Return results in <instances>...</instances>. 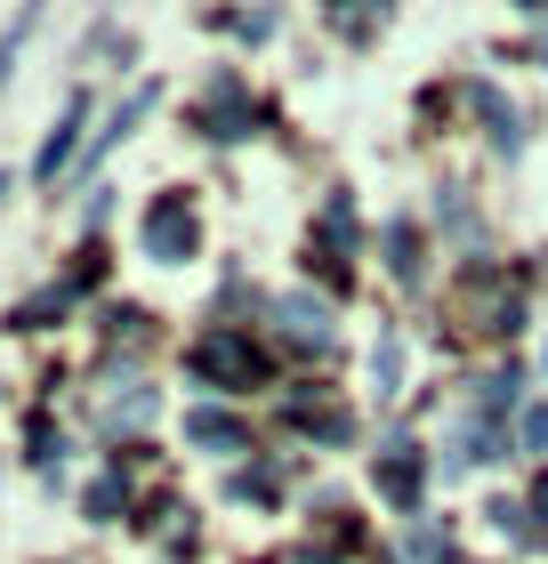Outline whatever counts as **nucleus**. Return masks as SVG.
<instances>
[{
  "label": "nucleus",
  "mask_w": 548,
  "mask_h": 564,
  "mask_svg": "<svg viewBox=\"0 0 548 564\" xmlns=\"http://www.w3.org/2000/svg\"><path fill=\"white\" fill-rule=\"evenodd\" d=\"M194 444H218V452H243V427L218 420V412H194Z\"/></svg>",
  "instance_id": "nucleus-4"
},
{
  "label": "nucleus",
  "mask_w": 548,
  "mask_h": 564,
  "mask_svg": "<svg viewBox=\"0 0 548 564\" xmlns=\"http://www.w3.org/2000/svg\"><path fill=\"white\" fill-rule=\"evenodd\" d=\"M24 33H33V9H24L9 33H0V82H9V65H17V41H24Z\"/></svg>",
  "instance_id": "nucleus-5"
},
{
  "label": "nucleus",
  "mask_w": 548,
  "mask_h": 564,
  "mask_svg": "<svg viewBox=\"0 0 548 564\" xmlns=\"http://www.w3.org/2000/svg\"><path fill=\"white\" fill-rule=\"evenodd\" d=\"M73 130H82V106H73V113L57 121V130H49V145H41V177H57V162L73 153Z\"/></svg>",
  "instance_id": "nucleus-3"
},
{
  "label": "nucleus",
  "mask_w": 548,
  "mask_h": 564,
  "mask_svg": "<svg viewBox=\"0 0 548 564\" xmlns=\"http://www.w3.org/2000/svg\"><path fill=\"white\" fill-rule=\"evenodd\" d=\"M0 194H9V177H0Z\"/></svg>",
  "instance_id": "nucleus-7"
},
{
  "label": "nucleus",
  "mask_w": 548,
  "mask_h": 564,
  "mask_svg": "<svg viewBox=\"0 0 548 564\" xmlns=\"http://www.w3.org/2000/svg\"><path fill=\"white\" fill-rule=\"evenodd\" d=\"M194 371H202V379H243V388H250V379H258V355H250L243 339H202V347H194Z\"/></svg>",
  "instance_id": "nucleus-2"
},
{
  "label": "nucleus",
  "mask_w": 548,
  "mask_h": 564,
  "mask_svg": "<svg viewBox=\"0 0 548 564\" xmlns=\"http://www.w3.org/2000/svg\"><path fill=\"white\" fill-rule=\"evenodd\" d=\"M146 242L162 250V259H186V250H194V210H186L178 194H162V202L146 210Z\"/></svg>",
  "instance_id": "nucleus-1"
},
{
  "label": "nucleus",
  "mask_w": 548,
  "mask_h": 564,
  "mask_svg": "<svg viewBox=\"0 0 548 564\" xmlns=\"http://www.w3.org/2000/svg\"><path fill=\"white\" fill-rule=\"evenodd\" d=\"M516 435H525V452H548V403H533V412H525V427H516Z\"/></svg>",
  "instance_id": "nucleus-6"
}]
</instances>
